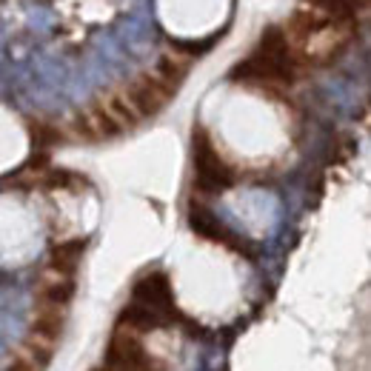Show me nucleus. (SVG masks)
I'll return each mask as SVG.
<instances>
[{
    "mask_svg": "<svg viewBox=\"0 0 371 371\" xmlns=\"http://www.w3.org/2000/svg\"><path fill=\"white\" fill-rule=\"evenodd\" d=\"M117 91L123 95V100L132 106V112L140 117V123H143L146 117H154L158 112H163L166 103L177 95V89L166 86L151 69H149V72H140V75L132 77L129 83L117 86Z\"/></svg>",
    "mask_w": 371,
    "mask_h": 371,
    "instance_id": "obj_1",
    "label": "nucleus"
},
{
    "mask_svg": "<svg viewBox=\"0 0 371 371\" xmlns=\"http://www.w3.org/2000/svg\"><path fill=\"white\" fill-rule=\"evenodd\" d=\"M98 371H158L140 346V334L126 328V326H114L109 349L103 357V365Z\"/></svg>",
    "mask_w": 371,
    "mask_h": 371,
    "instance_id": "obj_2",
    "label": "nucleus"
},
{
    "mask_svg": "<svg viewBox=\"0 0 371 371\" xmlns=\"http://www.w3.org/2000/svg\"><path fill=\"white\" fill-rule=\"evenodd\" d=\"M195 172H197L200 189L206 192H220L234 183V169L220 158V151L211 146L203 129L195 132Z\"/></svg>",
    "mask_w": 371,
    "mask_h": 371,
    "instance_id": "obj_3",
    "label": "nucleus"
},
{
    "mask_svg": "<svg viewBox=\"0 0 371 371\" xmlns=\"http://www.w3.org/2000/svg\"><path fill=\"white\" fill-rule=\"evenodd\" d=\"M72 132L80 140L98 143V140H112V137L123 135V126L100 106V100H91L83 112H77L72 117Z\"/></svg>",
    "mask_w": 371,
    "mask_h": 371,
    "instance_id": "obj_4",
    "label": "nucleus"
},
{
    "mask_svg": "<svg viewBox=\"0 0 371 371\" xmlns=\"http://www.w3.org/2000/svg\"><path fill=\"white\" fill-rule=\"evenodd\" d=\"M72 297H75V277L57 274V271H49V268L40 271L38 283H35V303L69 308Z\"/></svg>",
    "mask_w": 371,
    "mask_h": 371,
    "instance_id": "obj_5",
    "label": "nucleus"
},
{
    "mask_svg": "<svg viewBox=\"0 0 371 371\" xmlns=\"http://www.w3.org/2000/svg\"><path fill=\"white\" fill-rule=\"evenodd\" d=\"M189 220H192V229H195V232H200L203 237L218 240V243L229 245V249H234V252H245V243H243L237 234H232V232H229V229H226L218 218H214L211 211H206V209H192Z\"/></svg>",
    "mask_w": 371,
    "mask_h": 371,
    "instance_id": "obj_6",
    "label": "nucleus"
},
{
    "mask_svg": "<svg viewBox=\"0 0 371 371\" xmlns=\"http://www.w3.org/2000/svg\"><path fill=\"white\" fill-rule=\"evenodd\" d=\"M83 252H86V240H63V243H57L54 249L49 252V260H46V266L43 268H49V271H57V274H69V277H75V271H77V263H80V257H83Z\"/></svg>",
    "mask_w": 371,
    "mask_h": 371,
    "instance_id": "obj_7",
    "label": "nucleus"
},
{
    "mask_svg": "<svg viewBox=\"0 0 371 371\" xmlns=\"http://www.w3.org/2000/svg\"><path fill=\"white\" fill-rule=\"evenodd\" d=\"M52 360H46L40 351H35L32 346H26L23 340L9 351L6 363H3V371H46Z\"/></svg>",
    "mask_w": 371,
    "mask_h": 371,
    "instance_id": "obj_8",
    "label": "nucleus"
}]
</instances>
